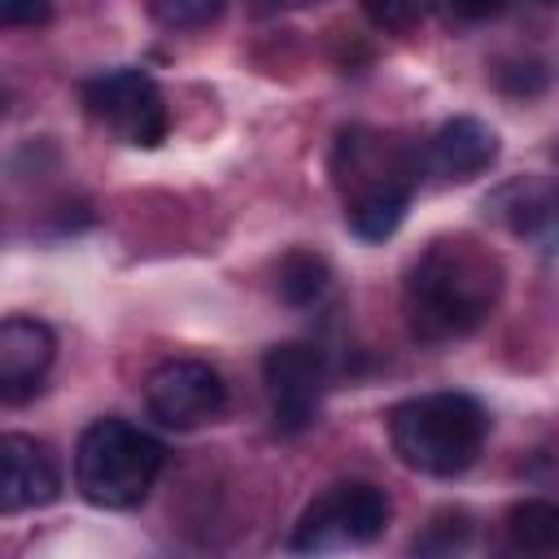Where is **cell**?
<instances>
[{
    "label": "cell",
    "mask_w": 559,
    "mask_h": 559,
    "mask_svg": "<svg viewBox=\"0 0 559 559\" xmlns=\"http://www.w3.org/2000/svg\"><path fill=\"white\" fill-rule=\"evenodd\" d=\"M61 493V467L48 441L31 432L0 437V511L17 515L31 507H48Z\"/></svg>",
    "instance_id": "9"
},
{
    "label": "cell",
    "mask_w": 559,
    "mask_h": 559,
    "mask_svg": "<svg viewBox=\"0 0 559 559\" xmlns=\"http://www.w3.org/2000/svg\"><path fill=\"white\" fill-rule=\"evenodd\" d=\"M489 210L537 253H559V179H511L489 197Z\"/></svg>",
    "instance_id": "11"
},
{
    "label": "cell",
    "mask_w": 559,
    "mask_h": 559,
    "mask_svg": "<svg viewBox=\"0 0 559 559\" xmlns=\"http://www.w3.org/2000/svg\"><path fill=\"white\" fill-rule=\"evenodd\" d=\"M83 114L109 131L118 144L131 148H157L170 131V109L157 87V79L140 66H109L79 83Z\"/></svg>",
    "instance_id": "6"
},
{
    "label": "cell",
    "mask_w": 559,
    "mask_h": 559,
    "mask_svg": "<svg viewBox=\"0 0 559 559\" xmlns=\"http://www.w3.org/2000/svg\"><path fill=\"white\" fill-rule=\"evenodd\" d=\"M367 17L376 26H406V22H415V13H406V9H367Z\"/></svg>",
    "instance_id": "19"
},
{
    "label": "cell",
    "mask_w": 559,
    "mask_h": 559,
    "mask_svg": "<svg viewBox=\"0 0 559 559\" xmlns=\"http://www.w3.org/2000/svg\"><path fill=\"white\" fill-rule=\"evenodd\" d=\"M332 384V358L314 341H280L262 354V389L271 406V424L284 437L319 424L323 393Z\"/></svg>",
    "instance_id": "7"
},
{
    "label": "cell",
    "mask_w": 559,
    "mask_h": 559,
    "mask_svg": "<svg viewBox=\"0 0 559 559\" xmlns=\"http://www.w3.org/2000/svg\"><path fill=\"white\" fill-rule=\"evenodd\" d=\"M332 284V266L314 249H288L275 266V288L288 306H314Z\"/></svg>",
    "instance_id": "15"
},
{
    "label": "cell",
    "mask_w": 559,
    "mask_h": 559,
    "mask_svg": "<svg viewBox=\"0 0 559 559\" xmlns=\"http://www.w3.org/2000/svg\"><path fill=\"white\" fill-rule=\"evenodd\" d=\"M502 284V258L480 236H432L402 275V314L411 341L450 345L472 336L493 314Z\"/></svg>",
    "instance_id": "1"
},
{
    "label": "cell",
    "mask_w": 559,
    "mask_h": 559,
    "mask_svg": "<svg viewBox=\"0 0 559 559\" xmlns=\"http://www.w3.org/2000/svg\"><path fill=\"white\" fill-rule=\"evenodd\" d=\"M393 515V502L371 480H336L323 493H314L288 533V555H336L354 546H371L384 537Z\"/></svg>",
    "instance_id": "5"
},
{
    "label": "cell",
    "mask_w": 559,
    "mask_h": 559,
    "mask_svg": "<svg viewBox=\"0 0 559 559\" xmlns=\"http://www.w3.org/2000/svg\"><path fill=\"white\" fill-rule=\"evenodd\" d=\"M162 467H166V445L148 428L122 415L92 419L74 441V489L83 502L100 511L140 507L153 493Z\"/></svg>",
    "instance_id": "4"
},
{
    "label": "cell",
    "mask_w": 559,
    "mask_h": 559,
    "mask_svg": "<svg viewBox=\"0 0 559 559\" xmlns=\"http://www.w3.org/2000/svg\"><path fill=\"white\" fill-rule=\"evenodd\" d=\"M48 4H26V9H0V22L4 26H17V22H48Z\"/></svg>",
    "instance_id": "18"
},
{
    "label": "cell",
    "mask_w": 559,
    "mask_h": 559,
    "mask_svg": "<svg viewBox=\"0 0 559 559\" xmlns=\"http://www.w3.org/2000/svg\"><path fill=\"white\" fill-rule=\"evenodd\" d=\"M223 13V4H188V0H175V4H153V17L166 22V26H205Z\"/></svg>",
    "instance_id": "17"
},
{
    "label": "cell",
    "mask_w": 559,
    "mask_h": 559,
    "mask_svg": "<svg viewBox=\"0 0 559 559\" xmlns=\"http://www.w3.org/2000/svg\"><path fill=\"white\" fill-rule=\"evenodd\" d=\"M424 170V144L397 140L362 122L341 127L328 157L332 188L345 201V227L367 245H380L402 227Z\"/></svg>",
    "instance_id": "2"
},
{
    "label": "cell",
    "mask_w": 559,
    "mask_h": 559,
    "mask_svg": "<svg viewBox=\"0 0 559 559\" xmlns=\"http://www.w3.org/2000/svg\"><path fill=\"white\" fill-rule=\"evenodd\" d=\"M476 546V520L467 507H437L406 542V559H467Z\"/></svg>",
    "instance_id": "13"
},
{
    "label": "cell",
    "mask_w": 559,
    "mask_h": 559,
    "mask_svg": "<svg viewBox=\"0 0 559 559\" xmlns=\"http://www.w3.org/2000/svg\"><path fill=\"white\" fill-rule=\"evenodd\" d=\"M502 153V140L498 131L485 122V118H472V114H459V118H445L432 140L424 144V157H428V170L450 179V183H467L476 175H485Z\"/></svg>",
    "instance_id": "12"
},
{
    "label": "cell",
    "mask_w": 559,
    "mask_h": 559,
    "mask_svg": "<svg viewBox=\"0 0 559 559\" xmlns=\"http://www.w3.org/2000/svg\"><path fill=\"white\" fill-rule=\"evenodd\" d=\"M384 428L402 467L432 480H454L476 467L489 437V411L472 393L437 389L397 402L384 415Z\"/></svg>",
    "instance_id": "3"
},
{
    "label": "cell",
    "mask_w": 559,
    "mask_h": 559,
    "mask_svg": "<svg viewBox=\"0 0 559 559\" xmlns=\"http://www.w3.org/2000/svg\"><path fill=\"white\" fill-rule=\"evenodd\" d=\"M493 83H498L507 96H537V92H546L550 70H546V61H537V57H511V61H502V66L493 70Z\"/></svg>",
    "instance_id": "16"
},
{
    "label": "cell",
    "mask_w": 559,
    "mask_h": 559,
    "mask_svg": "<svg viewBox=\"0 0 559 559\" xmlns=\"http://www.w3.org/2000/svg\"><path fill=\"white\" fill-rule=\"evenodd\" d=\"M57 358V336L31 314H9L0 323V402L22 406L44 389V376Z\"/></svg>",
    "instance_id": "10"
},
{
    "label": "cell",
    "mask_w": 559,
    "mask_h": 559,
    "mask_svg": "<svg viewBox=\"0 0 559 559\" xmlns=\"http://www.w3.org/2000/svg\"><path fill=\"white\" fill-rule=\"evenodd\" d=\"M507 537L515 555H555L559 550V502L520 498L507 511Z\"/></svg>",
    "instance_id": "14"
},
{
    "label": "cell",
    "mask_w": 559,
    "mask_h": 559,
    "mask_svg": "<svg viewBox=\"0 0 559 559\" xmlns=\"http://www.w3.org/2000/svg\"><path fill=\"white\" fill-rule=\"evenodd\" d=\"M144 406L162 428L192 432L227 411V380L205 358H166L144 380Z\"/></svg>",
    "instance_id": "8"
}]
</instances>
